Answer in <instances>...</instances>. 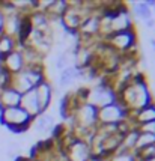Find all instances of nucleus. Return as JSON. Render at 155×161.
<instances>
[{"mask_svg": "<svg viewBox=\"0 0 155 161\" xmlns=\"http://www.w3.org/2000/svg\"><path fill=\"white\" fill-rule=\"evenodd\" d=\"M116 93L118 101L131 113L154 103L152 92L149 89L146 75L143 72H133L131 80L127 84H124Z\"/></svg>", "mask_w": 155, "mask_h": 161, "instance_id": "f257e3e1", "label": "nucleus"}, {"mask_svg": "<svg viewBox=\"0 0 155 161\" xmlns=\"http://www.w3.org/2000/svg\"><path fill=\"white\" fill-rule=\"evenodd\" d=\"M33 118L29 114L21 105L11 107V108H0V124L6 128L8 131L17 134H24L32 126Z\"/></svg>", "mask_w": 155, "mask_h": 161, "instance_id": "f03ea898", "label": "nucleus"}, {"mask_svg": "<svg viewBox=\"0 0 155 161\" xmlns=\"http://www.w3.org/2000/svg\"><path fill=\"white\" fill-rule=\"evenodd\" d=\"M102 41L107 45L113 48L120 56H136L137 54V32L136 27L122 30V32H114L106 36Z\"/></svg>", "mask_w": 155, "mask_h": 161, "instance_id": "7ed1b4c3", "label": "nucleus"}, {"mask_svg": "<svg viewBox=\"0 0 155 161\" xmlns=\"http://www.w3.org/2000/svg\"><path fill=\"white\" fill-rule=\"evenodd\" d=\"M118 101V93L113 89L112 83L108 81H102L99 84H95L89 87V97H87V103L95 105L97 108L106 107L108 104H113Z\"/></svg>", "mask_w": 155, "mask_h": 161, "instance_id": "20e7f679", "label": "nucleus"}, {"mask_svg": "<svg viewBox=\"0 0 155 161\" xmlns=\"http://www.w3.org/2000/svg\"><path fill=\"white\" fill-rule=\"evenodd\" d=\"M131 112H128L119 101L98 108V125L102 126H116L119 122L128 119Z\"/></svg>", "mask_w": 155, "mask_h": 161, "instance_id": "39448f33", "label": "nucleus"}, {"mask_svg": "<svg viewBox=\"0 0 155 161\" xmlns=\"http://www.w3.org/2000/svg\"><path fill=\"white\" fill-rule=\"evenodd\" d=\"M0 66H3L12 75L20 74L26 68V62H24V56H23L21 50L17 48L8 54H0Z\"/></svg>", "mask_w": 155, "mask_h": 161, "instance_id": "423d86ee", "label": "nucleus"}, {"mask_svg": "<svg viewBox=\"0 0 155 161\" xmlns=\"http://www.w3.org/2000/svg\"><path fill=\"white\" fill-rule=\"evenodd\" d=\"M36 97H38V103H39V110L41 113H47L50 104L53 101V84L50 81H44L38 87H35Z\"/></svg>", "mask_w": 155, "mask_h": 161, "instance_id": "0eeeda50", "label": "nucleus"}, {"mask_svg": "<svg viewBox=\"0 0 155 161\" xmlns=\"http://www.w3.org/2000/svg\"><path fill=\"white\" fill-rule=\"evenodd\" d=\"M23 93L15 91L12 86L0 89V108H11V107H18L21 104Z\"/></svg>", "mask_w": 155, "mask_h": 161, "instance_id": "6e6552de", "label": "nucleus"}, {"mask_svg": "<svg viewBox=\"0 0 155 161\" xmlns=\"http://www.w3.org/2000/svg\"><path fill=\"white\" fill-rule=\"evenodd\" d=\"M81 77H85V69H80L75 65H71V66L60 71V74H59V86L60 87H68L75 80Z\"/></svg>", "mask_w": 155, "mask_h": 161, "instance_id": "1a4fd4ad", "label": "nucleus"}, {"mask_svg": "<svg viewBox=\"0 0 155 161\" xmlns=\"http://www.w3.org/2000/svg\"><path fill=\"white\" fill-rule=\"evenodd\" d=\"M26 110V112L32 116V118H36L38 114H41V110H39V103H38V97H36V91L32 89V91H27L26 93H23L21 97V104H20Z\"/></svg>", "mask_w": 155, "mask_h": 161, "instance_id": "9d476101", "label": "nucleus"}, {"mask_svg": "<svg viewBox=\"0 0 155 161\" xmlns=\"http://www.w3.org/2000/svg\"><path fill=\"white\" fill-rule=\"evenodd\" d=\"M131 119L136 124V126L146 124V122H155V103H151L146 107L131 113Z\"/></svg>", "mask_w": 155, "mask_h": 161, "instance_id": "9b49d317", "label": "nucleus"}, {"mask_svg": "<svg viewBox=\"0 0 155 161\" xmlns=\"http://www.w3.org/2000/svg\"><path fill=\"white\" fill-rule=\"evenodd\" d=\"M33 126H35L38 134H47L51 131V128L54 126V119L48 113H41L36 118H33Z\"/></svg>", "mask_w": 155, "mask_h": 161, "instance_id": "f8f14e48", "label": "nucleus"}, {"mask_svg": "<svg viewBox=\"0 0 155 161\" xmlns=\"http://www.w3.org/2000/svg\"><path fill=\"white\" fill-rule=\"evenodd\" d=\"M130 12H133L137 18H140V20H143V21L152 18V9L149 6H146L145 2H134L133 5H131Z\"/></svg>", "mask_w": 155, "mask_h": 161, "instance_id": "ddd939ff", "label": "nucleus"}, {"mask_svg": "<svg viewBox=\"0 0 155 161\" xmlns=\"http://www.w3.org/2000/svg\"><path fill=\"white\" fill-rule=\"evenodd\" d=\"M139 130L137 128H131L124 137H122V145H120V149L124 151H130V152H134V147H136V142H137V137H139Z\"/></svg>", "mask_w": 155, "mask_h": 161, "instance_id": "4468645a", "label": "nucleus"}, {"mask_svg": "<svg viewBox=\"0 0 155 161\" xmlns=\"http://www.w3.org/2000/svg\"><path fill=\"white\" fill-rule=\"evenodd\" d=\"M155 145V134L152 133H139L137 142H136V147H134V152L136 151H140L146 146H152Z\"/></svg>", "mask_w": 155, "mask_h": 161, "instance_id": "2eb2a0df", "label": "nucleus"}, {"mask_svg": "<svg viewBox=\"0 0 155 161\" xmlns=\"http://www.w3.org/2000/svg\"><path fill=\"white\" fill-rule=\"evenodd\" d=\"M17 50V42L14 38L3 35L0 38V54H8L11 51Z\"/></svg>", "mask_w": 155, "mask_h": 161, "instance_id": "dca6fc26", "label": "nucleus"}, {"mask_svg": "<svg viewBox=\"0 0 155 161\" xmlns=\"http://www.w3.org/2000/svg\"><path fill=\"white\" fill-rule=\"evenodd\" d=\"M107 161H137V157L134 152H130V151H124V149H119L118 152L112 154Z\"/></svg>", "mask_w": 155, "mask_h": 161, "instance_id": "f3484780", "label": "nucleus"}, {"mask_svg": "<svg viewBox=\"0 0 155 161\" xmlns=\"http://www.w3.org/2000/svg\"><path fill=\"white\" fill-rule=\"evenodd\" d=\"M5 14L2 12V9H0V38L5 35Z\"/></svg>", "mask_w": 155, "mask_h": 161, "instance_id": "a211bd4d", "label": "nucleus"}, {"mask_svg": "<svg viewBox=\"0 0 155 161\" xmlns=\"http://www.w3.org/2000/svg\"><path fill=\"white\" fill-rule=\"evenodd\" d=\"M145 26L148 29H154L155 27V20L154 18H149V20H146L145 21Z\"/></svg>", "mask_w": 155, "mask_h": 161, "instance_id": "6ab92c4d", "label": "nucleus"}, {"mask_svg": "<svg viewBox=\"0 0 155 161\" xmlns=\"http://www.w3.org/2000/svg\"><path fill=\"white\" fill-rule=\"evenodd\" d=\"M145 3H146V6H149L151 9H154V6H155V0H145Z\"/></svg>", "mask_w": 155, "mask_h": 161, "instance_id": "aec40b11", "label": "nucleus"}, {"mask_svg": "<svg viewBox=\"0 0 155 161\" xmlns=\"http://www.w3.org/2000/svg\"><path fill=\"white\" fill-rule=\"evenodd\" d=\"M149 45H151V47L154 48V51H155V38H151V39H149Z\"/></svg>", "mask_w": 155, "mask_h": 161, "instance_id": "412c9836", "label": "nucleus"}, {"mask_svg": "<svg viewBox=\"0 0 155 161\" xmlns=\"http://www.w3.org/2000/svg\"><path fill=\"white\" fill-rule=\"evenodd\" d=\"M137 161H141V160H137ZM145 161H155V157L154 158H151V160H145Z\"/></svg>", "mask_w": 155, "mask_h": 161, "instance_id": "4be33fe9", "label": "nucleus"}]
</instances>
